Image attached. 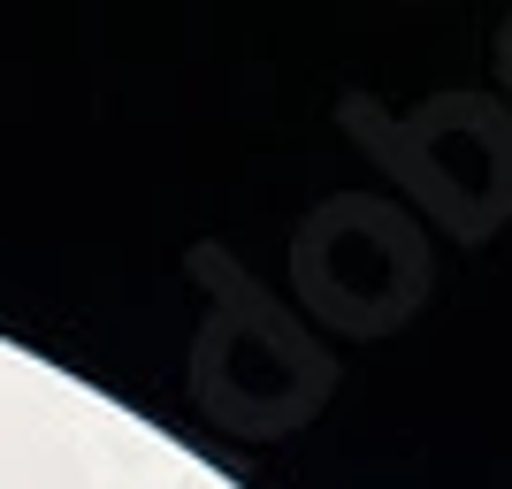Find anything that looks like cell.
Returning <instances> with one entry per match:
<instances>
[{
	"label": "cell",
	"mask_w": 512,
	"mask_h": 489,
	"mask_svg": "<svg viewBox=\"0 0 512 489\" xmlns=\"http://www.w3.org/2000/svg\"><path fill=\"white\" fill-rule=\"evenodd\" d=\"M360 123L367 153L383 161L444 230L490 237L512 214V115L482 92H436V100L383 115L375 100L344 107Z\"/></svg>",
	"instance_id": "3"
},
{
	"label": "cell",
	"mask_w": 512,
	"mask_h": 489,
	"mask_svg": "<svg viewBox=\"0 0 512 489\" xmlns=\"http://www.w3.org/2000/svg\"><path fill=\"white\" fill-rule=\"evenodd\" d=\"M291 283L337 337H390L428 298V237L398 199H321L291 237Z\"/></svg>",
	"instance_id": "2"
},
{
	"label": "cell",
	"mask_w": 512,
	"mask_h": 489,
	"mask_svg": "<svg viewBox=\"0 0 512 489\" xmlns=\"http://www.w3.org/2000/svg\"><path fill=\"white\" fill-rule=\"evenodd\" d=\"M207 268L222 291H214V314L199 321L192 344V405L245 444L306 428L337 390L329 344L299 314H283L253 276H237L230 260H207Z\"/></svg>",
	"instance_id": "1"
},
{
	"label": "cell",
	"mask_w": 512,
	"mask_h": 489,
	"mask_svg": "<svg viewBox=\"0 0 512 489\" xmlns=\"http://www.w3.org/2000/svg\"><path fill=\"white\" fill-rule=\"evenodd\" d=\"M497 62H505V77H512V23L497 31Z\"/></svg>",
	"instance_id": "4"
}]
</instances>
